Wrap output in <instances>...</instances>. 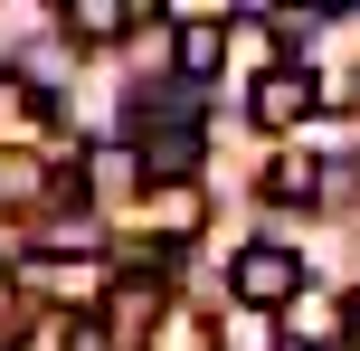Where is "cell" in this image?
<instances>
[{"label":"cell","mask_w":360,"mask_h":351,"mask_svg":"<svg viewBox=\"0 0 360 351\" xmlns=\"http://www.w3.org/2000/svg\"><path fill=\"white\" fill-rule=\"evenodd\" d=\"M124 29H143V19L114 10V0H76V10H67V38H86V48H95V38H124Z\"/></svg>","instance_id":"obj_5"},{"label":"cell","mask_w":360,"mask_h":351,"mask_svg":"<svg viewBox=\"0 0 360 351\" xmlns=\"http://www.w3.org/2000/svg\"><path fill=\"white\" fill-rule=\"evenodd\" d=\"M29 285H48V295H95V266H67V257H29Z\"/></svg>","instance_id":"obj_6"},{"label":"cell","mask_w":360,"mask_h":351,"mask_svg":"<svg viewBox=\"0 0 360 351\" xmlns=\"http://www.w3.org/2000/svg\"><path fill=\"white\" fill-rule=\"evenodd\" d=\"M218 57H228V19H180V29H171V67H180L190 95L218 76Z\"/></svg>","instance_id":"obj_3"},{"label":"cell","mask_w":360,"mask_h":351,"mask_svg":"<svg viewBox=\"0 0 360 351\" xmlns=\"http://www.w3.org/2000/svg\"><path fill=\"white\" fill-rule=\"evenodd\" d=\"M228 295L247 304V314H285V304H304V257H294L285 238H256L228 257Z\"/></svg>","instance_id":"obj_1"},{"label":"cell","mask_w":360,"mask_h":351,"mask_svg":"<svg viewBox=\"0 0 360 351\" xmlns=\"http://www.w3.org/2000/svg\"><path fill=\"white\" fill-rule=\"evenodd\" d=\"M313 190H323V162L313 152H275L266 162V200H313Z\"/></svg>","instance_id":"obj_4"},{"label":"cell","mask_w":360,"mask_h":351,"mask_svg":"<svg viewBox=\"0 0 360 351\" xmlns=\"http://www.w3.org/2000/svg\"><path fill=\"white\" fill-rule=\"evenodd\" d=\"M275 342V314H237L228 323V351H266Z\"/></svg>","instance_id":"obj_8"},{"label":"cell","mask_w":360,"mask_h":351,"mask_svg":"<svg viewBox=\"0 0 360 351\" xmlns=\"http://www.w3.org/2000/svg\"><path fill=\"white\" fill-rule=\"evenodd\" d=\"M285 333H294V342H332V333H342V314L304 295V304H285Z\"/></svg>","instance_id":"obj_7"},{"label":"cell","mask_w":360,"mask_h":351,"mask_svg":"<svg viewBox=\"0 0 360 351\" xmlns=\"http://www.w3.org/2000/svg\"><path fill=\"white\" fill-rule=\"evenodd\" d=\"M342 333H351V342H360V295H342Z\"/></svg>","instance_id":"obj_9"},{"label":"cell","mask_w":360,"mask_h":351,"mask_svg":"<svg viewBox=\"0 0 360 351\" xmlns=\"http://www.w3.org/2000/svg\"><path fill=\"white\" fill-rule=\"evenodd\" d=\"M313 105H323V86H313V67H266V76H256V86H247V114H256V124H266V133L304 124Z\"/></svg>","instance_id":"obj_2"}]
</instances>
